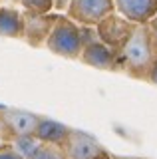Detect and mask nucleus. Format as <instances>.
<instances>
[{
  "mask_svg": "<svg viewBox=\"0 0 157 159\" xmlns=\"http://www.w3.org/2000/svg\"><path fill=\"white\" fill-rule=\"evenodd\" d=\"M34 135L42 141H48V143H58V141H64L68 135V129L60 125L56 121H48V119H40L38 121L36 129H34Z\"/></svg>",
  "mask_w": 157,
  "mask_h": 159,
  "instance_id": "10",
  "label": "nucleus"
},
{
  "mask_svg": "<svg viewBox=\"0 0 157 159\" xmlns=\"http://www.w3.org/2000/svg\"><path fill=\"white\" fill-rule=\"evenodd\" d=\"M6 121L10 129H14L18 135H28V133H34L40 119L28 111H12V113H6Z\"/></svg>",
  "mask_w": 157,
  "mask_h": 159,
  "instance_id": "11",
  "label": "nucleus"
},
{
  "mask_svg": "<svg viewBox=\"0 0 157 159\" xmlns=\"http://www.w3.org/2000/svg\"><path fill=\"white\" fill-rule=\"evenodd\" d=\"M48 50L64 58H80L84 50V32L70 16L56 14L54 26L46 38Z\"/></svg>",
  "mask_w": 157,
  "mask_h": 159,
  "instance_id": "1",
  "label": "nucleus"
},
{
  "mask_svg": "<svg viewBox=\"0 0 157 159\" xmlns=\"http://www.w3.org/2000/svg\"><path fill=\"white\" fill-rule=\"evenodd\" d=\"M54 20H56V14L46 12H30V10H24L22 14V36L28 40V44L32 46H40V44L46 42L48 34L54 26Z\"/></svg>",
  "mask_w": 157,
  "mask_h": 159,
  "instance_id": "5",
  "label": "nucleus"
},
{
  "mask_svg": "<svg viewBox=\"0 0 157 159\" xmlns=\"http://www.w3.org/2000/svg\"><path fill=\"white\" fill-rule=\"evenodd\" d=\"M121 52H123L125 64L131 70L151 68V64L155 62V52H153V48H151V40H149L145 24H137L135 32L131 34V38L123 44Z\"/></svg>",
  "mask_w": 157,
  "mask_h": 159,
  "instance_id": "2",
  "label": "nucleus"
},
{
  "mask_svg": "<svg viewBox=\"0 0 157 159\" xmlns=\"http://www.w3.org/2000/svg\"><path fill=\"white\" fill-rule=\"evenodd\" d=\"M149 78H151L153 84H157V60L151 64V68H149Z\"/></svg>",
  "mask_w": 157,
  "mask_h": 159,
  "instance_id": "18",
  "label": "nucleus"
},
{
  "mask_svg": "<svg viewBox=\"0 0 157 159\" xmlns=\"http://www.w3.org/2000/svg\"><path fill=\"white\" fill-rule=\"evenodd\" d=\"M115 10L135 24H145L157 14V0H114Z\"/></svg>",
  "mask_w": 157,
  "mask_h": 159,
  "instance_id": "6",
  "label": "nucleus"
},
{
  "mask_svg": "<svg viewBox=\"0 0 157 159\" xmlns=\"http://www.w3.org/2000/svg\"><path fill=\"white\" fill-rule=\"evenodd\" d=\"M68 4H70V0H54V10L62 12V10L68 8Z\"/></svg>",
  "mask_w": 157,
  "mask_h": 159,
  "instance_id": "17",
  "label": "nucleus"
},
{
  "mask_svg": "<svg viewBox=\"0 0 157 159\" xmlns=\"http://www.w3.org/2000/svg\"><path fill=\"white\" fill-rule=\"evenodd\" d=\"M80 56L86 64H90L94 68H100V70H110L115 66V52L107 44L101 42L100 38L84 42V50H82Z\"/></svg>",
  "mask_w": 157,
  "mask_h": 159,
  "instance_id": "7",
  "label": "nucleus"
},
{
  "mask_svg": "<svg viewBox=\"0 0 157 159\" xmlns=\"http://www.w3.org/2000/svg\"><path fill=\"white\" fill-rule=\"evenodd\" d=\"M18 149H20L22 153H26V155H34V151L38 149V145H36V141L34 139H30V133L28 135H20V139H18V145H16Z\"/></svg>",
  "mask_w": 157,
  "mask_h": 159,
  "instance_id": "14",
  "label": "nucleus"
},
{
  "mask_svg": "<svg viewBox=\"0 0 157 159\" xmlns=\"http://www.w3.org/2000/svg\"><path fill=\"white\" fill-rule=\"evenodd\" d=\"M24 6V10H30V12H40L46 14L54 10V0H18Z\"/></svg>",
  "mask_w": 157,
  "mask_h": 159,
  "instance_id": "12",
  "label": "nucleus"
},
{
  "mask_svg": "<svg viewBox=\"0 0 157 159\" xmlns=\"http://www.w3.org/2000/svg\"><path fill=\"white\" fill-rule=\"evenodd\" d=\"M145 26H147V34H149V40H151V48H153V52L157 56V14L149 22H145Z\"/></svg>",
  "mask_w": 157,
  "mask_h": 159,
  "instance_id": "15",
  "label": "nucleus"
},
{
  "mask_svg": "<svg viewBox=\"0 0 157 159\" xmlns=\"http://www.w3.org/2000/svg\"><path fill=\"white\" fill-rule=\"evenodd\" d=\"M115 12L114 0H70L66 16L84 26H96L104 16Z\"/></svg>",
  "mask_w": 157,
  "mask_h": 159,
  "instance_id": "4",
  "label": "nucleus"
},
{
  "mask_svg": "<svg viewBox=\"0 0 157 159\" xmlns=\"http://www.w3.org/2000/svg\"><path fill=\"white\" fill-rule=\"evenodd\" d=\"M0 159H22L20 153H16L12 147H2L0 149Z\"/></svg>",
  "mask_w": 157,
  "mask_h": 159,
  "instance_id": "16",
  "label": "nucleus"
},
{
  "mask_svg": "<svg viewBox=\"0 0 157 159\" xmlns=\"http://www.w3.org/2000/svg\"><path fill=\"white\" fill-rule=\"evenodd\" d=\"M137 24L131 22V20L123 18L121 14H107L96 24V32H97V38L101 40L104 44H107L111 50H121L123 44L131 38V34L135 32Z\"/></svg>",
  "mask_w": 157,
  "mask_h": 159,
  "instance_id": "3",
  "label": "nucleus"
},
{
  "mask_svg": "<svg viewBox=\"0 0 157 159\" xmlns=\"http://www.w3.org/2000/svg\"><path fill=\"white\" fill-rule=\"evenodd\" d=\"M32 159H64V155L54 145H40L34 151Z\"/></svg>",
  "mask_w": 157,
  "mask_h": 159,
  "instance_id": "13",
  "label": "nucleus"
},
{
  "mask_svg": "<svg viewBox=\"0 0 157 159\" xmlns=\"http://www.w3.org/2000/svg\"><path fill=\"white\" fill-rule=\"evenodd\" d=\"M66 145L68 153L72 159H94L100 155V145L96 139L87 137L86 133L78 131H68L66 135Z\"/></svg>",
  "mask_w": 157,
  "mask_h": 159,
  "instance_id": "8",
  "label": "nucleus"
},
{
  "mask_svg": "<svg viewBox=\"0 0 157 159\" xmlns=\"http://www.w3.org/2000/svg\"><path fill=\"white\" fill-rule=\"evenodd\" d=\"M0 36H22V14L14 8H0Z\"/></svg>",
  "mask_w": 157,
  "mask_h": 159,
  "instance_id": "9",
  "label": "nucleus"
}]
</instances>
